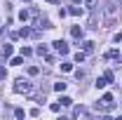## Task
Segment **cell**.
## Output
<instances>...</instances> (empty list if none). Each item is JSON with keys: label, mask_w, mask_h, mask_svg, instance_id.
<instances>
[{"label": "cell", "mask_w": 122, "mask_h": 120, "mask_svg": "<svg viewBox=\"0 0 122 120\" xmlns=\"http://www.w3.org/2000/svg\"><path fill=\"white\" fill-rule=\"evenodd\" d=\"M30 33H33L30 28H21V31H19V35H21V38H26V35H30Z\"/></svg>", "instance_id": "cell-23"}, {"label": "cell", "mask_w": 122, "mask_h": 120, "mask_svg": "<svg viewBox=\"0 0 122 120\" xmlns=\"http://www.w3.org/2000/svg\"><path fill=\"white\" fill-rule=\"evenodd\" d=\"M82 33H85L82 26H73V28H71V35H73L75 40H82Z\"/></svg>", "instance_id": "cell-5"}, {"label": "cell", "mask_w": 122, "mask_h": 120, "mask_svg": "<svg viewBox=\"0 0 122 120\" xmlns=\"http://www.w3.org/2000/svg\"><path fill=\"white\" fill-rule=\"evenodd\" d=\"M103 78H106L108 82H113V80H115V75H113V71H106V73H103Z\"/></svg>", "instance_id": "cell-20"}, {"label": "cell", "mask_w": 122, "mask_h": 120, "mask_svg": "<svg viewBox=\"0 0 122 120\" xmlns=\"http://www.w3.org/2000/svg\"><path fill=\"white\" fill-rule=\"evenodd\" d=\"M0 54H2V57H10V54H12V45H2L0 47Z\"/></svg>", "instance_id": "cell-7"}, {"label": "cell", "mask_w": 122, "mask_h": 120, "mask_svg": "<svg viewBox=\"0 0 122 120\" xmlns=\"http://www.w3.org/2000/svg\"><path fill=\"white\" fill-rule=\"evenodd\" d=\"M19 19H21V21H26V19H28V12H26V10H21V12H19Z\"/></svg>", "instance_id": "cell-25"}, {"label": "cell", "mask_w": 122, "mask_h": 120, "mask_svg": "<svg viewBox=\"0 0 122 120\" xmlns=\"http://www.w3.org/2000/svg\"><path fill=\"white\" fill-rule=\"evenodd\" d=\"M85 57H87L85 52H77V54L73 57V59H75V64H82V61H85Z\"/></svg>", "instance_id": "cell-12"}, {"label": "cell", "mask_w": 122, "mask_h": 120, "mask_svg": "<svg viewBox=\"0 0 122 120\" xmlns=\"http://www.w3.org/2000/svg\"><path fill=\"white\" fill-rule=\"evenodd\" d=\"M61 71H66V73H68V71H73V64H68V61H66V64H61Z\"/></svg>", "instance_id": "cell-21"}, {"label": "cell", "mask_w": 122, "mask_h": 120, "mask_svg": "<svg viewBox=\"0 0 122 120\" xmlns=\"http://www.w3.org/2000/svg\"><path fill=\"white\" fill-rule=\"evenodd\" d=\"M68 14H73V16H77V14H82V7H77V5H73L71 10H68Z\"/></svg>", "instance_id": "cell-8"}, {"label": "cell", "mask_w": 122, "mask_h": 120, "mask_svg": "<svg viewBox=\"0 0 122 120\" xmlns=\"http://www.w3.org/2000/svg\"><path fill=\"white\" fill-rule=\"evenodd\" d=\"M35 52H38L40 57H42V54H47V45H38V49H35Z\"/></svg>", "instance_id": "cell-19"}, {"label": "cell", "mask_w": 122, "mask_h": 120, "mask_svg": "<svg viewBox=\"0 0 122 120\" xmlns=\"http://www.w3.org/2000/svg\"><path fill=\"white\" fill-rule=\"evenodd\" d=\"M73 115L80 118V115H89V113H87V108H85V106H75V108H73Z\"/></svg>", "instance_id": "cell-6"}, {"label": "cell", "mask_w": 122, "mask_h": 120, "mask_svg": "<svg viewBox=\"0 0 122 120\" xmlns=\"http://www.w3.org/2000/svg\"><path fill=\"white\" fill-rule=\"evenodd\" d=\"M52 45H54V49H56L59 54H68V45H66L63 40H54Z\"/></svg>", "instance_id": "cell-4"}, {"label": "cell", "mask_w": 122, "mask_h": 120, "mask_svg": "<svg viewBox=\"0 0 122 120\" xmlns=\"http://www.w3.org/2000/svg\"><path fill=\"white\" fill-rule=\"evenodd\" d=\"M54 90H56V92H63V90H66V82H54Z\"/></svg>", "instance_id": "cell-18"}, {"label": "cell", "mask_w": 122, "mask_h": 120, "mask_svg": "<svg viewBox=\"0 0 122 120\" xmlns=\"http://www.w3.org/2000/svg\"><path fill=\"white\" fill-rule=\"evenodd\" d=\"M5 78H7V68L0 64V80H5Z\"/></svg>", "instance_id": "cell-22"}, {"label": "cell", "mask_w": 122, "mask_h": 120, "mask_svg": "<svg viewBox=\"0 0 122 120\" xmlns=\"http://www.w3.org/2000/svg\"><path fill=\"white\" fill-rule=\"evenodd\" d=\"M96 24H99V21H96V14H92L89 16V28H99Z\"/></svg>", "instance_id": "cell-14"}, {"label": "cell", "mask_w": 122, "mask_h": 120, "mask_svg": "<svg viewBox=\"0 0 122 120\" xmlns=\"http://www.w3.org/2000/svg\"><path fill=\"white\" fill-rule=\"evenodd\" d=\"M106 85H108V80H106V78H99V80H96V90H103Z\"/></svg>", "instance_id": "cell-10"}, {"label": "cell", "mask_w": 122, "mask_h": 120, "mask_svg": "<svg viewBox=\"0 0 122 120\" xmlns=\"http://www.w3.org/2000/svg\"><path fill=\"white\" fill-rule=\"evenodd\" d=\"M82 2H85L89 10H96V5H99V0H82Z\"/></svg>", "instance_id": "cell-11"}, {"label": "cell", "mask_w": 122, "mask_h": 120, "mask_svg": "<svg viewBox=\"0 0 122 120\" xmlns=\"http://www.w3.org/2000/svg\"><path fill=\"white\" fill-rule=\"evenodd\" d=\"M82 47H85V52H94V43H92V40H85Z\"/></svg>", "instance_id": "cell-9"}, {"label": "cell", "mask_w": 122, "mask_h": 120, "mask_svg": "<svg viewBox=\"0 0 122 120\" xmlns=\"http://www.w3.org/2000/svg\"><path fill=\"white\" fill-rule=\"evenodd\" d=\"M113 106H115V99H113V94H103V97L96 101V108H99V111H110Z\"/></svg>", "instance_id": "cell-3"}, {"label": "cell", "mask_w": 122, "mask_h": 120, "mask_svg": "<svg viewBox=\"0 0 122 120\" xmlns=\"http://www.w3.org/2000/svg\"><path fill=\"white\" fill-rule=\"evenodd\" d=\"M49 108H52L54 113H59V111H61V104H52V106H49Z\"/></svg>", "instance_id": "cell-27"}, {"label": "cell", "mask_w": 122, "mask_h": 120, "mask_svg": "<svg viewBox=\"0 0 122 120\" xmlns=\"http://www.w3.org/2000/svg\"><path fill=\"white\" fill-rule=\"evenodd\" d=\"M113 40H115V43H122V31H117V33L113 35Z\"/></svg>", "instance_id": "cell-26"}, {"label": "cell", "mask_w": 122, "mask_h": 120, "mask_svg": "<svg viewBox=\"0 0 122 120\" xmlns=\"http://www.w3.org/2000/svg\"><path fill=\"white\" fill-rule=\"evenodd\" d=\"M47 2H52V5H56V2H59V0H47Z\"/></svg>", "instance_id": "cell-28"}, {"label": "cell", "mask_w": 122, "mask_h": 120, "mask_svg": "<svg viewBox=\"0 0 122 120\" xmlns=\"http://www.w3.org/2000/svg\"><path fill=\"white\" fill-rule=\"evenodd\" d=\"M14 115L16 118H26V111L24 108H14Z\"/></svg>", "instance_id": "cell-16"}, {"label": "cell", "mask_w": 122, "mask_h": 120, "mask_svg": "<svg viewBox=\"0 0 122 120\" xmlns=\"http://www.w3.org/2000/svg\"><path fill=\"white\" fill-rule=\"evenodd\" d=\"M106 57H108V59H115V57H117V59H120V54H117V52H115V49H110V52H108Z\"/></svg>", "instance_id": "cell-24"}, {"label": "cell", "mask_w": 122, "mask_h": 120, "mask_svg": "<svg viewBox=\"0 0 122 120\" xmlns=\"http://www.w3.org/2000/svg\"><path fill=\"white\" fill-rule=\"evenodd\" d=\"M117 16H120V10H117V5L110 0L106 7H103V26H113Z\"/></svg>", "instance_id": "cell-1"}, {"label": "cell", "mask_w": 122, "mask_h": 120, "mask_svg": "<svg viewBox=\"0 0 122 120\" xmlns=\"http://www.w3.org/2000/svg\"><path fill=\"white\" fill-rule=\"evenodd\" d=\"M59 101H61V106H71V104H73V99H71V97H61Z\"/></svg>", "instance_id": "cell-13"}, {"label": "cell", "mask_w": 122, "mask_h": 120, "mask_svg": "<svg viewBox=\"0 0 122 120\" xmlns=\"http://www.w3.org/2000/svg\"><path fill=\"white\" fill-rule=\"evenodd\" d=\"M30 54H33L30 47H21V57H30Z\"/></svg>", "instance_id": "cell-17"}, {"label": "cell", "mask_w": 122, "mask_h": 120, "mask_svg": "<svg viewBox=\"0 0 122 120\" xmlns=\"http://www.w3.org/2000/svg\"><path fill=\"white\" fill-rule=\"evenodd\" d=\"M30 90H33V82L28 78H16L14 80V92L16 94H28Z\"/></svg>", "instance_id": "cell-2"}, {"label": "cell", "mask_w": 122, "mask_h": 120, "mask_svg": "<svg viewBox=\"0 0 122 120\" xmlns=\"http://www.w3.org/2000/svg\"><path fill=\"white\" fill-rule=\"evenodd\" d=\"M10 64H12V66H21V64H24V57H14Z\"/></svg>", "instance_id": "cell-15"}]
</instances>
